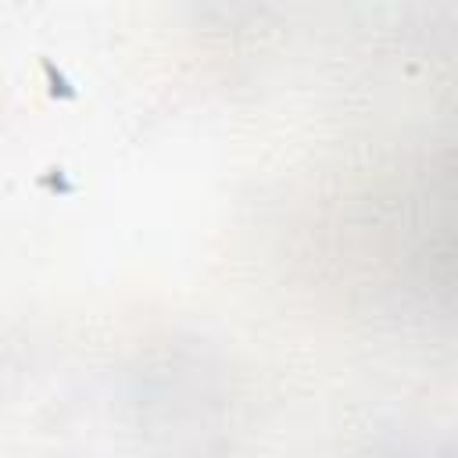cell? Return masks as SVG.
Instances as JSON below:
<instances>
[{"mask_svg": "<svg viewBox=\"0 0 458 458\" xmlns=\"http://www.w3.org/2000/svg\"><path fill=\"white\" fill-rule=\"evenodd\" d=\"M36 68H39V79H43V86H47V97L50 100H61V104H75L82 93H79V86H75V79L54 61V57H47V54H39L36 57Z\"/></svg>", "mask_w": 458, "mask_h": 458, "instance_id": "1", "label": "cell"}, {"mask_svg": "<svg viewBox=\"0 0 458 458\" xmlns=\"http://www.w3.org/2000/svg\"><path fill=\"white\" fill-rule=\"evenodd\" d=\"M32 186H36L39 193H47V197H75V193H79V182H75L61 165L43 168V172L32 179Z\"/></svg>", "mask_w": 458, "mask_h": 458, "instance_id": "2", "label": "cell"}]
</instances>
